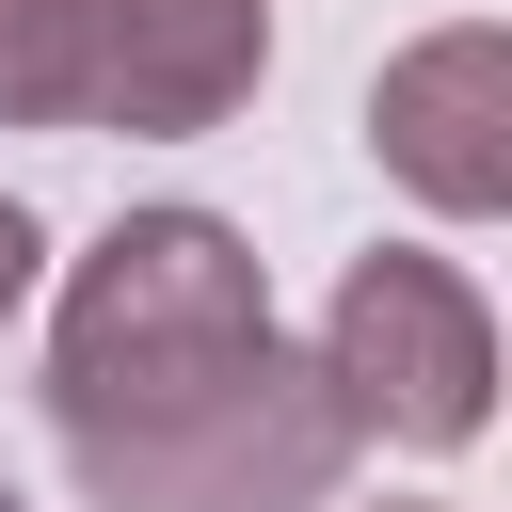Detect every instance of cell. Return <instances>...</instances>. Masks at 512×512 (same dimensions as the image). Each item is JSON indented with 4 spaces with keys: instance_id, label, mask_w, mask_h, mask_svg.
<instances>
[{
    "instance_id": "6",
    "label": "cell",
    "mask_w": 512,
    "mask_h": 512,
    "mask_svg": "<svg viewBox=\"0 0 512 512\" xmlns=\"http://www.w3.org/2000/svg\"><path fill=\"white\" fill-rule=\"evenodd\" d=\"M32 256H48V240H32V208H16V192H0V320H16V304H32Z\"/></svg>"
},
{
    "instance_id": "4",
    "label": "cell",
    "mask_w": 512,
    "mask_h": 512,
    "mask_svg": "<svg viewBox=\"0 0 512 512\" xmlns=\"http://www.w3.org/2000/svg\"><path fill=\"white\" fill-rule=\"evenodd\" d=\"M368 144H384V176H400L416 208H448V224L512 208V32L464 16V32L400 48V64L368 80Z\"/></svg>"
},
{
    "instance_id": "7",
    "label": "cell",
    "mask_w": 512,
    "mask_h": 512,
    "mask_svg": "<svg viewBox=\"0 0 512 512\" xmlns=\"http://www.w3.org/2000/svg\"><path fill=\"white\" fill-rule=\"evenodd\" d=\"M0 512H16V496H0Z\"/></svg>"
},
{
    "instance_id": "5",
    "label": "cell",
    "mask_w": 512,
    "mask_h": 512,
    "mask_svg": "<svg viewBox=\"0 0 512 512\" xmlns=\"http://www.w3.org/2000/svg\"><path fill=\"white\" fill-rule=\"evenodd\" d=\"M0 128H80V0H0Z\"/></svg>"
},
{
    "instance_id": "1",
    "label": "cell",
    "mask_w": 512,
    "mask_h": 512,
    "mask_svg": "<svg viewBox=\"0 0 512 512\" xmlns=\"http://www.w3.org/2000/svg\"><path fill=\"white\" fill-rule=\"evenodd\" d=\"M48 432L96 512H320L352 480L320 368L272 336V288L208 208H128L64 272Z\"/></svg>"
},
{
    "instance_id": "2",
    "label": "cell",
    "mask_w": 512,
    "mask_h": 512,
    "mask_svg": "<svg viewBox=\"0 0 512 512\" xmlns=\"http://www.w3.org/2000/svg\"><path fill=\"white\" fill-rule=\"evenodd\" d=\"M304 368H320L352 448H464L496 416V320L448 256H352Z\"/></svg>"
},
{
    "instance_id": "3",
    "label": "cell",
    "mask_w": 512,
    "mask_h": 512,
    "mask_svg": "<svg viewBox=\"0 0 512 512\" xmlns=\"http://www.w3.org/2000/svg\"><path fill=\"white\" fill-rule=\"evenodd\" d=\"M256 64H272V0H80V128L192 144L256 96Z\"/></svg>"
}]
</instances>
